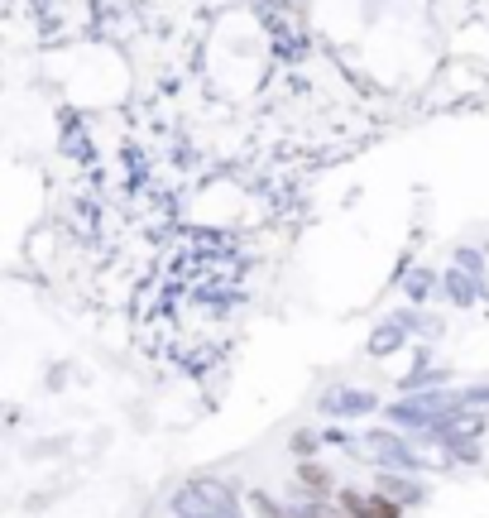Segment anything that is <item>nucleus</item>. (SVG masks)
Instances as JSON below:
<instances>
[{
  "instance_id": "nucleus-3",
  "label": "nucleus",
  "mask_w": 489,
  "mask_h": 518,
  "mask_svg": "<svg viewBox=\"0 0 489 518\" xmlns=\"http://www.w3.org/2000/svg\"><path fill=\"white\" fill-rule=\"evenodd\" d=\"M321 404H327V413H369V408H375V394H355V388H336V394L331 398H321Z\"/></svg>"
},
{
  "instance_id": "nucleus-8",
  "label": "nucleus",
  "mask_w": 489,
  "mask_h": 518,
  "mask_svg": "<svg viewBox=\"0 0 489 518\" xmlns=\"http://www.w3.org/2000/svg\"><path fill=\"white\" fill-rule=\"evenodd\" d=\"M384 485H389V494H398V499H417V494H422L417 485H403V480H384Z\"/></svg>"
},
{
  "instance_id": "nucleus-6",
  "label": "nucleus",
  "mask_w": 489,
  "mask_h": 518,
  "mask_svg": "<svg viewBox=\"0 0 489 518\" xmlns=\"http://www.w3.org/2000/svg\"><path fill=\"white\" fill-rule=\"evenodd\" d=\"M297 475H303V490H312V494L327 490V470H321V466H303Z\"/></svg>"
},
{
  "instance_id": "nucleus-2",
  "label": "nucleus",
  "mask_w": 489,
  "mask_h": 518,
  "mask_svg": "<svg viewBox=\"0 0 489 518\" xmlns=\"http://www.w3.org/2000/svg\"><path fill=\"white\" fill-rule=\"evenodd\" d=\"M341 509L351 518H398V504L384 494H341Z\"/></svg>"
},
{
  "instance_id": "nucleus-5",
  "label": "nucleus",
  "mask_w": 489,
  "mask_h": 518,
  "mask_svg": "<svg viewBox=\"0 0 489 518\" xmlns=\"http://www.w3.org/2000/svg\"><path fill=\"white\" fill-rule=\"evenodd\" d=\"M446 293H451L456 302H470V298H475V279H470V274H461V269H456V274L446 279Z\"/></svg>"
},
{
  "instance_id": "nucleus-7",
  "label": "nucleus",
  "mask_w": 489,
  "mask_h": 518,
  "mask_svg": "<svg viewBox=\"0 0 489 518\" xmlns=\"http://www.w3.org/2000/svg\"><path fill=\"white\" fill-rule=\"evenodd\" d=\"M408 293H413V298H427V293H432V274H413Z\"/></svg>"
},
{
  "instance_id": "nucleus-1",
  "label": "nucleus",
  "mask_w": 489,
  "mask_h": 518,
  "mask_svg": "<svg viewBox=\"0 0 489 518\" xmlns=\"http://www.w3.org/2000/svg\"><path fill=\"white\" fill-rule=\"evenodd\" d=\"M360 451H365V456H375V461H384V466H403V470L413 466V451H408V446H403L398 437H389V432H365Z\"/></svg>"
},
{
  "instance_id": "nucleus-4",
  "label": "nucleus",
  "mask_w": 489,
  "mask_h": 518,
  "mask_svg": "<svg viewBox=\"0 0 489 518\" xmlns=\"http://www.w3.org/2000/svg\"><path fill=\"white\" fill-rule=\"evenodd\" d=\"M403 341V322H393V326H384V332H375V341H369V350L375 356H384V350H393Z\"/></svg>"
}]
</instances>
